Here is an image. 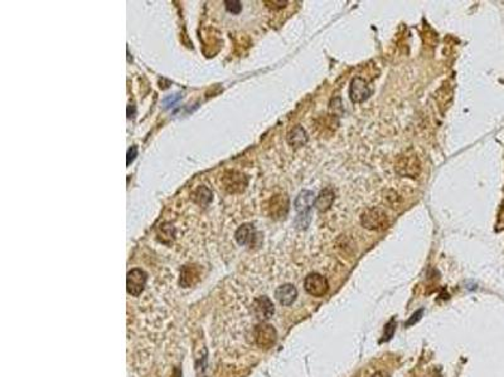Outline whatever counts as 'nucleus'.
<instances>
[{"mask_svg":"<svg viewBox=\"0 0 504 377\" xmlns=\"http://www.w3.org/2000/svg\"><path fill=\"white\" fill-rule=\"evenodd\" d=\"M314 202H315V196H314L313 191L304 190L297 195L296 200H295V210L297 213L295 225L299 229H305L310 223V210L311 206L314 205Z\"/></svg>","mask_w":504,"mask_h":377,"instance_id":"f257e3e1","label":"nucleus"},{"mask_svg":"<svg viewBox=\"0 0 504 377\" xmlns=\"http://www.w3.org/2000/svg\"><path fill=\"white\" fill-rule=\"evenodd\" d=\"M360 223L365 229L383 230L388 225V218H387V214L382 209L371 208L362 214Z\"/></svg>","mask_w":504,"mask_h":377,"instance_id":"f03ea898","label":"nucleus"},{"mask_svg":"<svg viewBox=\"0 0 504 377\" xmlns=\"http://www.w3.org/2000/svg\"><path fill=\"white\" fill-rule=\"evenodd\" d=\"M396 171L402 176L416 178L421 171V164L416 155H402L396 162Z\"/></svg>","mask_w":504,"mask_h":377,"instance_id":"7ed1b4c3","label":"nucleus"},{"mask_svg":"<svg viewBox=\"0 0 504 377\" xmlns=\"http://www.w3.org/2000/svg\"><path fill=\"white\" fill-rule=\"evenodd\" d=\"M304 288L313 297H323L329 289V284L325 277L319 273H311L305 278Z\"/></svg>","mask_w":504,"mask_h":377,"instance_id":"20e7f679","label":"nucleus"},{"mask_svg":"<svg viewBox=\"0 0 504 377\" xmlns=\"http://www.w3.org/2000/svg\"><path fill=\"white\" fill-rule=\"evenodd\" d=\"M371 93H372V89L363 78L356 77L352 80L351 87H349V97L354 103L364 102L371 96Z\"/></svg>","mask_w":504,"mask_h":377,"instance_id":"39448f33","label":"nucleus"},{"mask_svg":"<svg viewBox=\"0 0 504 377\" xmlns=\"http://www.w3.org/2000/svg\"><path fill=\"white\" fill-rule=\"evenodd\" d=\"M255 340L262 348H270L276 341V331L270 324H260L255 330Z\"/></svg>","mask_w":504,"mask_h":377,"instance_id":"423d86ee","label":"nucleus"},{"mask_svg":"<svg viewBox=\"0 0 504 377\" xmlns=\"http://www.w3.org/2000/svg\"><path fill=\"white\" fill-rule=\"evenodd\" d=\"M146 274L142 269H132L127 274V292L132 295H139L144 289Z\"/></svg>","mask_w":504,"mask_h":377,"instance_id":"0eeeda50","label":"nucleus"},{"mask_svg":"<svg viewBox=\"0 0 504 377\" xmlns=\"http://www.w3.org/2000/svg\"><path fill=\"white\" fill-rule=\"evenodd\" d=\"M289 199L286 195H276L270 202V214L272 218L281 219L288 214Z\"/></svg>","mask_w":504,"mask_h":377,"instance_id":"6e6552de","label":"nucleus"},{"mask_svg":"<svg viewBox=\"0 0 504 377\" xmlns=\"http://www.w3.org/2000/svg\"><path fill=\"white\" fill-rule=\"evenodd\" d=\"M255 314L261 321H266L272 317L273 314V305L267 297H259L254 302Z\"/></svg>","mask_w":504,"mask_h":377,"instance_id":"1a4fd4ad","label":"nucleus"},{"mask_svg":"<svg viewBox=\"0 0 504 377\" xmlns=\"http://www.w3.org/2000/svg\"><path fill=\"white\" fill-rule=\"evenodd\" d=\"M275 297L283 306H291L297 297V291L292 284H283L275 291Z\"/></svg>","mask_w":504,"mask_h":377,"instance_id":"9d476101","label":"nucleus"},{"mask_svg":"<svg viewBox=\"0 0 504 377\" xmlns=\"http://www.w3.org/2000/svg\"><path fill=\"white\" fill-rule=\"evenodd\" d=\"M235 238L240 245H252L255 238H256V230H255L254 225L245 224L238 228Z\"/></svg>","mask_w":504,"mask_h":377,"instance_id":"9b49d317","label":"nucleus"},{"mask_svg":"<svg viewBox=\"0 0 504 377\" xmlns=\"http://www.w3.org/2000/svg\"><path fill=\"white\" fill-rule=\"evenodd\" d=\"M246 184H247V180H246L245 175H242V173L234 171L230 172V176L224 178V188L231 192L242 191L245 189Z\"/></svg>","mask_w":504,"mask_h":377,"instance_id":"f8f14e48","label":"nucleus"},{"mask_svg":"<svg viewBox=\"0 0 504 377\" xmlns=\"http://www.w3.org/2000/svg\"><path fill=\"white\" fill-rule=\"evenodd\" d=\"M335 199V194L333 191V189L330 188H325L319 192V195L316 196L315 202H314V206L318 209L319 211H327L328 209L330 208Z\"/></svg>","mask_w":504,"mask_h":377,"instance_id":"ddd939ff","label":"nucleus"},{"mask_svg":"<svg viewBox=\"0 0 504 377\" xmlns=\"http://www.w3.org/2000/svg\"><path fill=\"white\" fill-rule=\"evenodd\" d=\"M308 141L305 130L302 126H295L288 134V142L292 147H302Z\"/></svg>","mask_w":504,"mask_h":377,"instance_id":"4468645a","label":"nucleus"},{"mask_svg":"<svg viewBox=\"0 0 504 377\" xmlns=\"http://www.w3.org/2000/svg\"><path fill=\"white\" fill-rule=\"evenodd\" d=\"M194 199L196 202H198L199 204H207V203L211 202L212 199V194L207 188H199L194 192Z\"/></svg>","mask_w":504,"mask_h":377,"instance_id":"2eb2a0df","label":"nucleus"},{"mask_svg":"<svg viewBox=\"0 0 504 377\" xmlns=\"http://www.w3.org/2000/svg\"><path fill=\"white\" fill-rule=\"evenodd\" d=\"M224 4H226L227 10L234 13V14H238L241 12V9H242V5H241V3L238 0H226Z\"/></svg>","mask_w":504,"mask_h":377,"instance_id":"dca6fc26","label":"nucleus"},{"mask_svg":"<svg viewBox=\"0 0 504 377\" xmlns=\"http://www.w3.org/2000/svg\"><path fill=\"white\" fill-rule=\"evenodd\" d=\"M395 330H396V322H395V319L392 318L391 321H390L388 323H387L386 328H384V336H383V340H382V341L391 340V337H392V336H394Z\"/></svg>","mask_w":504,"mask_h":377,"instance_id":"f3484780","label":"nucleus"},{"mask_svg":"<svg viewBox=\"0 0 504 377\" xmlns=\"http://www.w3.org/2000/svg\"><path fill=\"white\" fill-rule=\"evenodd\" d=\"M180 99V94H173V96H169L168 98L164 99V106L167 108L173 107V106L177 105V102Z\"/></svg>","mask_w":504,"mask_h":377,"instance_id":"a211bd4d","label":"nucleus"},{"mask_svg":"<svg viewBox=\"0 0 504 377\" xmlns=\"http://www.w3.org/2000/svg\"><path fill=\"white\" fill-rule=\"evenodd\" d=\"M422 313H424V309H419V311H417L416 313L414 314V316H413V318H411L410 321H408L407 323H406V326H413V324L416 323V322L419 321L420 318H421Z\"/></svg>","mask_w":504,"mask_h":377,"instance_id":"6ab92c4d","label":"nucleus"},{"mask_svg":"<svg viewBox=\"0 0 504 377\" xmlns=\"http://www.w3.org/2000/svg\"><path fill=\"white\" fill-rule=\"evenodd\" d=\"M136 153H138L136 147L130 148L129 153H127V165H130V162H131L132 160L135 159V156H136Z\"/></svg>","mask_w":504,"mask_h":377,"instance_id":"aec40b11","label":"nucleus"},{"mask_svg":"<svg viewBox=\"0 0 504 377\" xmlns=\"http://www.w3.org/2000/svg\"><path fill=\"white\" fill-rule=\"evenodd\" d=\"M373 377H388V375H386L384 372H376Z\"/></svg>","mask_w":504,"mask_h":377,"instance_id":"412c9836","label":"nucleus"}]
</instances>
